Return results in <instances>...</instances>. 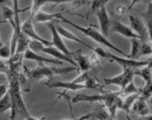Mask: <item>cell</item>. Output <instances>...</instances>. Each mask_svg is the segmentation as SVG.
Segmentation results:
<instances>
[{
    "mask_svg": "<svg viewBox=\"0 0 152 120\" xmlns=\"http://www.w3.org/2000/svg\"><path fill=\"white\" fill-rule=\"evenodd\" d=\"M9 72L7 73L9 79V93L11 102V114L10 120L24 119L29 116L28 109L25 106V102L22 98L20 92V85L17 76L15 67H9Z\"/></svg>",
    "mask_w": 152,
    "mask_h": 120,
    "instance_id": "cell-1",
    "label": "cell"
},
{
    "mask_svg": "<svg viewBox=\"0 0 152 120\" xmlns=\"http://www.w3.org/2000/svg\"><path fill=\"white\" fill-rule=\"evenodd\" d=\"M73 103L79 102H103L108 106L112 116H115V112L117 108H121L123 100L121 99L119 93H110L105 94H94V95H86V94H78L72 99Z\"/></svg>",
    "mask_w": 152,
    "mask_h": 120,
    "instance_id": "cell-2",
    "label": "cell"
},
{
    "mask_svg": "<svg viewBox=\"0 0 152 120\" xmlns=\"http://www.w3.org/2000/svg\"><path fill=\"white\" fill-rule=\"evenodd\" d=\"M58 19H59V20H61L63 22H65V23H68L69 25L72 26V27L75 28L76 30H78V31H80L82 33H83L85 35L88 36L89 38H91L92 40H94V41L96 42L97 43H99V44H102V46H107V47L112 49L113 51H115L116 53L120 54L121 56H124L125 57L128 58V55H126L123 50H121L120 48H118L117 46H114L113 43H111L108 40V38H106V37H105L100 32H98L96 28H94V27H92V26H89V27H83V26H80V25H78V24L74 23V22L71 21L70 20L66 19L65 17H63V16H62V14L58 17Z\"/></svg>",
    "mask_w": 152,
    "mask_h": 120,
    "instance_id": "cell-3",
    "label": "cell"
},
{
    "mask_svg": "<svg viewBox=\"0 0 152 120\" xmlns=\"http://www.w3.org/2000/svg\"><path fill=\"white\" fill-rule=\"evenodd\" d=\"M94 53L101 56L102 58H106L110 60L111 62H116L118 63L119 66H121L124 69H141V67H145L151 63L150 59L148 61H139V60H134V59H130V58H124L117 56L116 55H113L111 53L105 51L104 49L100 47H96L93 49Z\"/></svg>",
    "mask_w": 152,
    "mask_h": 120,
    "instance_id": "cell-4",
    "label": "cell"
},
{
    "mask_svg": "<svg viewBox=\"0 0 152 120\" xmlns=\"http://www.w3.org/2000/svg\"><path fill=\"white\" fill-rule=\"evenodd\" d=\"M29 49H31L32 51L35 52V53H37V52H41V53L48 55V56H50L52 57H54L55 59L60 60V61H62V62L66 61L68 63H70L71 65H72L77 69H78V65L73 60V58H71L69 56H65L63 53H61L60 51H58L54 46H45L42 43L32 40V41H30V43H29Z\"/></svg>",
    "mask_w": 152,
    "mask_h": 120,
    "instance_id": "cell-5",
    "label": "cell"
},
{
    "mask_svg": "<svg viewBox=\"0 0 152 120\" xmlns=\"http://www.w3.org/2000/svg\"><path fill=\"white\" fill-rule=\"evenodd\" d=\"M72 70H77L76 67H65V69H58V67H51L45 66L43 63L37 69H34L29 72V76L34 80H41L44 78H52L53 75H60L64 73H69Z\"/></svg>",
    "mask_w": 152,
    "mask_h": 120,
    "instance_id": "cell-6",
    "label": "cell"
},
{
    "mask_svg": "<svg viewBox=\"0 0 152 120\" xmlns=\"http://www.w3.org/2000/svg\"><path fill=\"white\" fill-rule=\"evenodd\" d=\"M134 76V69H124L121 74L112 78L104 79L106 85H115L123 90L129 82H131Z\"/></svg>",
    "mask_w": 152,
    "mask_h": 120,
    "instance_id": "cell-7",
    "label": "cell"
},
{
    "mask_svg": "<svg viewBox=\"0 0 152 120\" xmlns=\"http://www.w3.org/2000/svg\"><path fill=\"white\" fill-rule=\"evenodd\" d=\"M20 32L25 36H27L29 39L40 42L44 44L45 46H52V43L50 41L45 39V38H42V37L35 32L33 21L30 19L25 20L23 23L20 25Z\"/></svg>",
    "mask_w": 152,
    "mask_h": 120,
    "instance_id": "cell-8",
    "label": "cell"
},
{
    "mask_svg": "<svg viewBox=\"0 0 152 120\" xmlns=\"http://www.w3.org/2000/svg\"><path fill=\"white\" fill-rule=\"evenodd\" d=\"M48 27L49 28L50 32H51V35H52V46H54L55 48H57L58 51H60L61 53H63L65 56H69L71 58H72L73 56V53L67 48L65 43L62 40V37L59 35V33L57 32L56 30V25L53 24V22H49L48 23Z\"/></svg>",
    "mask_w": 152,
    "mask_h": 120,
    "instance_id": "cell-9",
    "label": "cell"
},
{
    "mask_svg": "<svg viewBox=\"0 0 152 120\" xmlns=\"http://www.w3.org/2000/svg\"><path fill=\"white\" fill-rule=\"evenodd\" d=\"M129 21H130V28L139 37H141V39L148 40V38L151 40V37L148 34V29L141 18L135 16V15H130L129 16Z\"/></svg>",
    "mask_w": 152,
    "mask_h": 120,
    "instance_id": "cell-10",
    "label": "cell"
},
{
    "mask_svg": "<svg viewBox=\"0 0 152 120\" xmlns=\"http://www.w3.org/2000/svg\"><path fill=\"white\" fill-rule=\"evenodd\" d=\"M94 13L96 16L98 23H99L101 33L106 38H108L110 34V19L109 16V13L107 11V7H103L101 9L95 11Z\"/></svg>",
    "mask_w": 152,
    "mask_h": 120,
    "instance_id": "cell-11",
    "label": "cell"
},
{
    "mask_svg": "<svg viewBox=\"0 0 152 120\" xmlns=\"http://www.w3.org/2000/svg\"><path fill=\"white\" fill-rule=\"evenodd\" d=\"M48 88H61L65 89L66 91H79L83 89H87L86 85L83 83H78L75 81H60V80H55V81H48L45 83Z\"/></svg>",
    "mask_w": 152,
    "mask_h": 120,
    "instance_id": "cell-12",
    "label": "cell"
},
{
    "mask_svg": "<svg viewBox=\"0 0 152 120\" xmlns=\"http://www.w3.org/2000/svg\"><path fill=\"white\" fill-rule=\"evenodd\" d=\"M110 28H111V31L113 33H119L120 35L126 37V38H129V39H134L135 38V39L143 40V39H141V37H139L133 31V30L130 28V26H127L124 23H121V22L118 21V20L113 21V23L110 26Z\"/></svg>",
    "mask_w": 152,
    "mask_h": 120,
    "instance_id": "cell-13",
    "label": "cell"
},
{
    "mask_svg": "<svg viewBox=\"0 0 152 120\" xmlns=\"http://www.w3.org/2000/svg\"><path fill=\"white\" fill-rule=\"evenodd\" d=\"M23 58L26 60H31V61H36L39 63H48V64H54V65H62L63 62L60 61V60L55 59V58H47L44 57L43 56L38 55L35 52L32 51L31 49H27L24 53H23Z\"/></svg>",
    "mask_w": 152,
    "mask_h": 120,
    "instance_id": "cell-14",
    "label": "cell"
},
{
    "mask_svg": "<svg viewBox=\"0 0 152 120\" xmlns=\"http://www.w3.org/2000/svg\"><path fill=\"white\" fill-rule=\"evenodd\" d=\"M56 30H57V32L59 33V35L61 36V37H63V38L68 39V40H71V41H74V42L78 43H82V44H83V46H87V47H88L89 49H91V50H93V49H94L92 46H88V44H87L86 43H85L83 41H82V40H81L80 38H78V37L76 36L75 34H73L72 33H71V32L69 31V30L65 29V28L62 27L61 25H57V26H56Z\"/></svg>",
    "mask_w": 152,
    "mask_h": 120,
    "instance_id": "cell-15",
    "label": "cell"
},
{
    "mask_svg": "<svg viewBox=\"0 0 152 120\" xmlns=\"http://www.w3.org/2000/svg\"><path fill=\"white\" fill-rule=\"evenodd\" d=\"M62 13H48L42 10H39L34 15V20L36 22H52L54 19H58V17Z\"/></svg>",
    "mask_w": 152,
    "mask_h": 120,
    "instance_id": "cell-16",
    "label": "cell"
},
{
    "mask_svg": "<svg viewBox=\"0 0 152 120\" xmlns=\"http://www.w3.org/2000/svg\"><path fill=\"white\" fill-rule=\"evenodd\" d=\"M73 60H76V63H77L78 65V69H80L82 71H88L90 69H91V67H92V64H91V61H90V59L85 56V55H83L81 53H77L75 55V57L73 58Z\"/></svg>",
    "mask_w": 152,
    "mask_h": 120,
    "instance_id": "cell-17",
    "label": "cell"
},
{
    "mask_svg": "<svg viewBox=\"0 0 152 120\" xmlns=\"http://www.w3.org/2000/svg\"><path fill=\"white\" fill-rule=\"evenodd\" d=\"M29 43L30 40L27 36H25L23 33L20 32L16 43V49H15V54H20L22 55L24 52L29 48Z\"/></svg>",
    "mask_w": 152,
    "mask_h": 120,
    "instance_id": "cell-18",
    "label": "cell"
},
{
    "mask_svg": "<svg viewBox=\"0 0 152 120\" xmlns=\"http://www.w3.org/2000/svg\"><path fill=\"white\" fill-rule=\"evenodd\" d=\"M145 23L149 36L151 37V33H152V6H151V2H148V6L147 7V10L145 13L142 14V18H141Z\"/></svg>",
    "mask_w": 152,
    "mask_h": 120,
    "instance_id": "cell-19",
    "label": "cell"
},
{
    "mask_svg": "<svg viewBox=\"0 0 152 120\" xmlns=\"http://www.w3.org/2000/svg\"><path fill=\"white\" fill-rule=\"evenodd\" d=\"M134 75H139L145 80L146 84L151 83V63L141 69H137V70H134Z\"/></svg>",
    "mask_w": 152,
    "mask_h": 120,
    "instance_id": "cell-20",
    "label": "cell"
},
{
    "mask_svg": "<svg viewBox=\"0 0 152 120\" xmlns=\"http://www.w3.org/2000/svg\"><path fill=\"white\" fill-rule=\"evenodd\" d=\"M134 107L133 110L134 112H136L138 115L141 116H145L148 114V104H147V100L143 97H140L138 99V101L136 103H134Z\"/></svg>",
    "mask_w": 152,
    "mask_h": 120,
    "instance_id": "cell-21",
    "label": "cell"
},
{
    "mask_svg": "<svg viewBox=\"0 0 152 120\" xmlns=\"http://www.w3.org/2000/svg\"><path fill=\"white\" fill-rule=\"evenodd\" d=\"M141 46L140 39H131V54L128 55V58L137 60L139 58V51Z\"/></svg>",
    "mask_w": 152,
    "mask_h": 120,
    "instance_id": "cell-22",
    "label": "cell"
},
{
    "mask_svg": "<svg viewBox=\"0 0 152 120\" xmlns=\"http://www.w3.org/2000/svg\"><path fill=\"white\" fill-rule=\"evenodd\" d=\"M11 109V102L9 93H7L5 96L0 99V116L5 114L7 111Z\"/></svg>",
    "mask_w": 152,
    "mask_h": 120,
    "instance_id": "cell-23",
    "label": "cell"
},
{
    "mask_svg": "<svg viewBox=\"0 0 152 120\" xmlns=\"http://www.w3.org/2000/svg\"><path fill=\"white\" fill-rule=\"evenodd\" d=\"M152 53V48L150 43H148V40H141V46L139 51V57L144 56H150Z\"/></svg>",
    "mask_w": 152,
    "mask_h": 120,
    "instance_id": "cell-24",
    "label": "cell"
},
{
    "mask_svg": "<svg viewBox=\"0 0 152 120\" xmlns=\"http://www.w3.org/2000/svg\"><path fill=\"white\" fill-rule=\"evenodd\" d=\"M47 4V0H33V5L31 7V15L34 16L35 13L41 10L42 7Z\"/></svg>",
    "mask_w": 152,
    "mask_h": 120,
    "instance_id": "cell-25",
    "label": "cell"
},
{
    "mask_svg": "<svg viewBox=\"0 0 152 120\" xmlns=\"http://www.w3.org/2000/svg\"><path fill=\"white\" fill-rule=\"evenodd\" d=\"M110 1V0H91V10L95 12L101 7H106Z\"/></svg>",
    "mask_w": 152,
    "mask_h": 120,
    "instance_id": "cell-26",
    "label": "cell"
},
{
    "mask_svg": "<svg viewBox=\"0 0 152 120\" xmlns=\"http://www.w3.org/2000/svg\"><path fill=\"white\" fill-rule=\"evenodd\" d=\"M137 90L138 89L135 87L134 81L132 80L131 82H129L123 90H121V91L124 95H129V94H133V93H137Z\"/></svg>",
    "mask_w": 152,
    "mask_h": 120,
    "instance_id": "cell-27",
    "label": "cell"
},
{
    "mask_svg": "<svg viewBox=\"0 0 152 120\" xmlns=\"http://www.w3.org/2000/svg\"><path fill=\"white\" fill-rule=\"evenodd\" d=\"M11 56V51H10V46L6 44V46H0V57L5 58V59H10Z\"/></svg>",
    "mask_w": 152,
    "mask_h": 120,
    "instance_id": "cell-28",
    "label": "cell"
},
{
    "mask_svg": "<svg viewBox=\"0 0 152 120\" xmlns=\"http://www.w3.org/2000/svg\"><path fill=\"white\" fill-rule=\"evenodd\" d=\"M7 91H9V85L0 84V99H1L3 96L6 95Z\"/></svg>",
    "mask_w": 152,
    "mask_h": 120,
    "instance_id": "cell-29",
    "label": "cell"
},
{
    "mask_svg": "<svg viewBox=\"0 0 152 120\" xmlns=\"http://www.w3.org/2000/svg\"><path fill=\"white\" fill-rule=\"evenodd\" d=\"M72 0H47V3H53L55 5H60L65 3H70Z\"/></svg>",
    "mask_w": 152,
    "mask_h": 120,
    "instance_id": "cell-30",
    "label": "cell"
},
{
    "mask_svg": "<svg viewBox=\"0 0 152 120\" xmlns=\"http://www.w3.org/2000/svg\"><path fill=\"white\" fill-rule=\"evenodd\" d=\"M0 69H1L6 74H7V72H9V69H10V67H9V66H7V65L3 61L2 59H0Z\"/></svg>",
    "mask_w": 152,
    "mask_h": 120,
    "instance_id": "cell-31",
    "label": "cell"
},
{
    "mask_svg": "<svg viewBox=\"0 0 152 120\" xmlns=\"http://www.w3.org/2000/svg\"><path fill=\"white\" fill-rule=\"evenodd\" d=\"M139 2H141V0H131V3L129 4V6L127 7V9H126V11H130L133 7L135 6V5H137Z\"/></svg>",
    "mask_w": 152,
    "mask_h": 120,
    "instance_id": "cell-32",
    "label": "cell"
},
{
    "mask_svg": "<svg viewBox=\"0 0 152 120\" xmlns=\"http://www.w3.org/2000/svg\"><path fill=\"white\" fill-rule=\"evenodd\" d=\"M92 116H93V114H87L78 118H72V119H66V120H87V119H90Z\"/></svg>",
    "mask_w": 152,
    "mask_h": 120,
    "instance_id": "cell-33",
    "label": "cell"
},
{
    "mask_svg": "<svg viewBox=\"0 0 152 120\" xmlns=\"http://www.w3.org/2000/svg\"><path fill=\"white\" fill-rule=\"evenodd\" d=\"M91 0H78L77 1V6H83V5H86L87 3H89Z\"/></svg>",
    "mask_w": 152,
    "mask_h": 120,
    "instance_id": "cell-34",
    "label": "cell"
},
{
    "mask_svg": "<svg viewBox=\"0 0 152 120\" xmlns=\"http://www.w3.org/2000/svg\"><path fill=\"white\" fill-rule=\"evenodd\" d=\"M45 117H43V118H36V117H34V116H30V115L25 118V120H45Z\"/></svg>",
    "mask_w": 152,
    "mask_h": 120,
    "instance_id": "cell-35",
    "label": "cell"
},
{
    "mask_svg": "<svg viewBox=\"0 0 152 120\" xmlns=\"http://www.w3.org/2000/svg\"><path fill=\"white\" fill-rule=\"evenodd\" d=\"M10 3V0H0V6H7Z\"/></svg>",
    "mask_w": 152,
    "mask_h": 120,
    "instance_id": "cell-36",
    "label": "cell"
},
{
    "mask_svg": "<svg viewBox=\"0 0 152 120\" xmlns=\"http://www.w3.org/2000/svg\"><path fill=\"white\" fill-rule=\"evenodd\" d=\"M7 79V77H4L2 75H0V80H6Z\"/></svg>",
    "mask_w": 152,
    "mask_h": 120,
    "instance_id": "cell-37",
    "label": "cell"
},
{
    "mask_svg": "<svg viewBox=\"0 0 152 120\" xmlns=\"http://www.w3.org/2000/svg\"><path fill=\"white\" fill-rule=\"evenodd\" d=\"M0 74H6V73H5V72H4V71L1 69H0Z\"/></svg>",
    "mask_w": 152,
    "mask_h": 120,
    "instance_id": "cell-38",
    "label": "cell"
},
{
    "mask_svg": "<svg viewBox=\"0 0 152 120\" xmlns=\"http://www.w3.org/2000/svg\"><path fill=\"white\" fill-rule=\"evenodd\" d=\"M3 46V43H2L1 39H0V46Z\"/></svg>",
    "mask_w": 152,
    "mask_h": 120,
    "instance_id": "cell-39",
    "label": "cell"
},
{
    "mask_svg": "<svg viewBox=\"0 0 152 120\" xmlns=\"http://www.w3.org/2000/svg\"><path fill=\"white\" fill-rule=\"evenodd\" d=\"M17 120H24V119H17Z\"/></svg>",
    "mask_w": 152,
    "mask_h": 120,
    "instance_id": "cell-40",
    "label": "cell"
}]
</instances>
